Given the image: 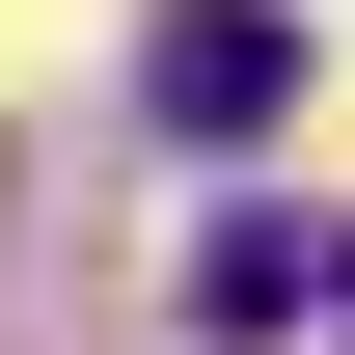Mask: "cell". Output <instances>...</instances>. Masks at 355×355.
<instances>
[{"label": "cell", "instance_id": "obj_1", "mask_svg": "<svg viewBox=\"0 0 355 355\" xmlns=\"http://www.w3.org/2000/svg\"><path fill=\"white\" fill-rule=\"evenodd\" d=\"M137 110L164 137H273L301 110V28H273V0H164V28H137Z\"/></svg>", "mask_w": 355, "mask_h": 355}]
</instances>
